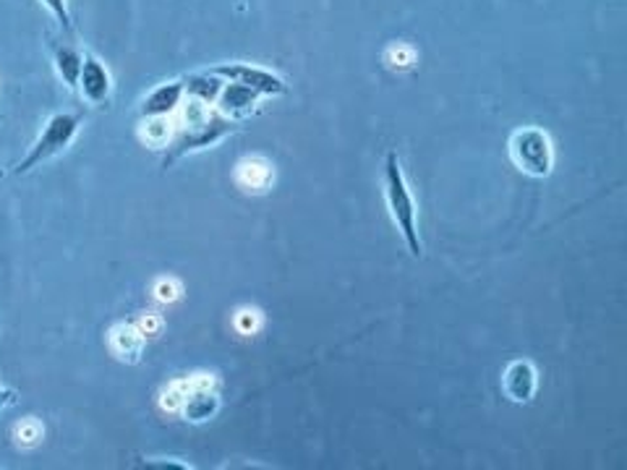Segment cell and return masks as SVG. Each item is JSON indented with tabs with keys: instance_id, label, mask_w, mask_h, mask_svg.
I'll return each instance as SVG.
<instances>
[{
	"instance_id": "obj_1",
	"label": "cell",
	"mask_w": 627,
	"mask_h": 470,
	"mask_svg": "<svg viewBox=\"0 0 627 470\" xmlns=\"http://www.w3.org/2000/svg\"><path fill=\"white\" fill-rule=\"evenodd\" d=\"M178 118L173 124V139L166 147V154H162V168H170L173 162L187 157L189 152H199V149L215 147L217 141H223L225 137L238 128V120H231L225 116H220L215 108L210 105L199 103V99L183 97L181 108L176 110Z\"/></svg>"
},
{
	"instance_id": "obj_2",
	"label": "cell",
	"mask_w": 627,
	"mask_h": 470,
	"mask_svg": "<svg viewBox=\"0 0 627 470\" xmlns=\"http://www.w3.org/2000/svg\"><path fill=\"white\" fill-rule=\"evenodd\" d=\"M382 178H384V199H387L392 223H395L397 231H401L413 259H422L424 244H422V235H418V206H416V199H413L411 194L408 181H405L401 157H397V152H387V157H384Z\"/></svg>"
},
{
	"instance_id": "obj_3",
	"label": "cell",
	"mask_w": 627,
	"mask_h": 470,
	"mask_svg": "<svg viewBox=\"0 0 627 470\" xmlns=\"http://www.w3.org/2000/svg\"><path fill=\"white\" fill-rule=\"evenodd\" d=\"M82 116L78 113H55V116L47 118V124L42 126L40 137L34 139V145L30 147L21 160L13 165V175H26L32 173L34 168H40L42 162L53 160L66 152V149L74 145V139L78 137V128H82Z\"/></svg>"
},
{
	"instance_id": "obj_4",
	"label": "cell",
	"mask_w": 627,
	"mask_h": 470,
	"mask_svg": "<svg viewBox=\"0 0 627 470\" xmlns=\"http://www.w3.org/2000/svg\"><path fill=\"white\" fill-rule=\"evenodd\" d=\"M510 157L525 175L546 178L554 170V145L539 126H523L512 133Z\"/></svg>"
},
{
	"instance_id": "obj_5",
	"label": "cell",
	"mask_w": 627,
	"mask_h": 470,
	"mask_svg": "<svg viewBox=\"0 0 627 470\" xmlns=\"http://www.w3.org/2000/svg\"><path fill=\"white\" fill-rule=\"evenodd\" d=\"M210 71L220 78H225V82L244 84V87L259 92L262 97H280L288 92V84H285L283 76H277L269 68L252 66V63H220V66H212Z\"/></svg>"
},
{
	"instance_id": "obj_6",
	"label": "cell",
	"mask_w": 627,
	"mask_h": 470,
	"mask_svg": "<svg viewBox=\"0 0 627 470\" xmlns=\"http://www.w3.org/2000/svg\"><path fill=\"white\" fill-rule=\"evenodd\" d=\"M76 89L78 95H82V99H87V103L95 105V108L108 105L113 95V76L108 66H105L99 58H95V55H84L82 76H78Z\"/></svg>"
},
{
	"instance_id": "obj_7",
	"label": "cell",
	"mask_w": 627,
	"mask_h": 470,
	"mask_svg": "<svg viewBox=\"0 0 627 470\" xmlns=\"http://www.w3.org/2000/svg\"><path fill=\"white\" fill-rule=\"evenodd\" d=\"M183 97H187V89H183L181 78L176 82H162L149 92V95L141 99L139 116L141 118H170L176 116V110L181 108Z\"/></svg>"
},
{
	"instance_id": "obj_8",
	"label": "cell",
	"mask_w": 627,
	"mask_h": 470,
	"mask_svg": "<svg viewBox=\"0 0 627 470\" xmlns=\"http://www.w3.org/2000/svg\"><path fill=\"white\" fill-rule=\"evenodd\" d=\"M259 92L244 87V84H235V82H225L223 92H220L217 103H215V110L220 116L231 118V120H238V118H246L252 116V113L259 108L262 103Z\"/></svg>"
},
{
	"instance_id": "obj_9",
	"label": "cell",
	"mask_w": 627,
	"mask_h": 470,
	"mask_svg": "<svg viewBox=\"0 0 627 470\" xmlns=\"http://www.w3.org/2000/svg\"><path fill=\"white\" fill-rule=\"evenodd\" d=\"M539 387V374L531 361H512L502 374V389L512 403H531Z\"/></svg>"
},
{
	"instance_id": "obj_10",
	"label": "cell",
	"mask_w": 627,
	"mask_h": 470,
	"mask_svg": "<svg viewBox=\"0 0 627 470\" xmlns=\"http://www.w3.org/2000/svg\"><path fill=\"white\" fill-rule=\"evenodd\" d=\"M183 416L191 424H204L210 421L212 416L220 410V397L217 392H212L210 387H194L183 395Z\"/></svg>"
},
{
	"instance_id": "obj_11",
	"label": "cell",
	"mask_w": 627,
	"mask_h": 470,
	"mask_svg": "<svg viewBox=\"0 0 627 470\" xmlns=\"http://www.w3.org/2000/svg\"><path fill=\"white\" fill-rule=\"evenodd\" d=\"M181 82H183V89H187V97L199 99V103L210 105V108H215L220 92H223V87H225V78L212 74V71H202V74H189V76H183Z\"/></svg>"
},
{
	"instance_id": "obj_12",
	"label": "cell",
	"mask_w": 627,
	"mask_h": 470,
	"mask_svg": "<svg viewBox=\"0 0 627 470\" xmlns=\"http://www.w3.org/2000/svg\"><path fill=\"white\" fill-rule=\"evenodd\" d=\"M55 71H59L61 82L68 89L78 87V76H82L84 66V53L76 45H59L55 47Z\"/></svg>"
},
{
	"instance_id": "obj_13",
	"label": "cell",
	"mask_w": 627,
	"mask_h": 470,
	"mask_svg": "<svg viewBox=\"0 0 627 470\" xmlns=\"http://www.w3.org/2000/svg\"><path fill=\"white\" fill-rule=\"evenodd\" d=\"M141 348H145V334L134 327H118L113 332V351L118 353L120 361H139Z\"/></svg>"
},
{
	"instance_id": "obj_14",
	"label": "cell",
	"mask_w": 627,
	"mask_h": 470,
	"mask_svg": "<svg viewBox=\"0 0 627 470\" xmlns=\"http://www.w3.org/2000/svg\"><path fill=\"white\" fill-rule=\"evenodd\" d=\"M145 139L149 147H168L173 139V124L168 118H145Z\"/></svg>"
},
{
	"instance_id": "obj_15",
	"label": "cell",
	"mask_w": 627,
	"mask_h": 470,
	"mask_svg": "<svg viewBox=\"0 0 627 470\" xmlns=\"http://www.w3.org/2000/svg\"><path fill=\"white\" fill-rule=\"evenodd\" d=\"M42 6H45V9L53 13L63 32H66V34L74 32V21H71V11H68V0H42Z\"/></svg>"
},
{
	"instance_id": "obj_16",
	"label": "cell",
	"mask_w": 627,
	"mask_h": 470,
	"mask_svg": "<svg viewBox=\"0 0 627 470\" xmlns=\"http://www.w3.org/2000/svg\"><path fill=\"white\" fill-rule=\"evenodd\" d=\"M13 403H17V392L9 387H0V413H3L6 408H11Z\"/></svg>"
},
{
	"instance_id": "obj_17",
	"label": "cell",
	"mask_w": 627,
	"mask_h": 470,
	"mask_svg": "<svg viewBox=\"0 0 627 470\" xmlns=\"http://www.w3.org/2000/svg\"><path fill=\"white\" fill-rule=\"evenodd\" d=\"M145 468H189V462H173V460L157 462V460H147Z\"/></svg>"
}]
</instances>
